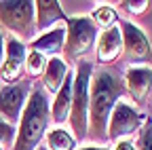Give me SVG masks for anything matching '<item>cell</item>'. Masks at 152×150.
Returning <instances> with one entry per match:
<instances>
[{
	"label": "cell",
	"instance_id": "1",
	"mask_svg": "<svg viewBox=\"0 0 152 150\" xmlns=\"http://www.w3.org/2000/svg\"><path fill=\"white\" fill-rule=\"evenodd\" d=\"M127 95L123 83V74L116 66L93 70L91 87H89V129L87 140L93 142H108L106 131L108 121L114 106Z\"/></svg>",
	"mask_w": 152,
	"mask_h": 150
},
{
	"label": "cell",
	"instance_id": "2",
	"mask_svg": "<svg viewBox=\"0 0 152 150\" xmlns=\"http://www.w3.org/2000/svg\"><path fill=\"white\" fill-rule=\"evenodd\" d=\"M51 129V102L40 85H34L17 123V133L11 150H36Z\"/></svg>",
	"mask_w": 152,
	"mask_h": 150
},
{
	"label": "cell",
	"instance_id": "3",
	"mask_svg": "<svg viewBox=\"0 0 152 150\" xmlns=\"http://www.w3.org/2000/svg\"><path fill=\"white\" fill-rule=\"evenodd\" d=\"M93 61L83 59L74 68V78H72V106H70V133L76 140V144L87 140V129H89V87L93 76Z\"/></svg>",
	"mask_w": 152,
	"mask_h": 150
},
{
	"label": "cell",
	"instance_id": "4",
	"mask_svg": "<svg viewBox=\"0 0 152 150\" xmlns=\"http://www.w3.org/2000/svg\"><path fill=\"white\" fill-rule=\"evenodd\" d=\"M99 30L93 26L89 17H68L66 19V42H64V61L70 64H78L85 59V55L95 47L97 42Z\"/></svg>",
	"mask_w": 152,
	"mask_h": 150
},
{
	"label": "cell",
	"instance_id": "5",
	"mask_svg": "<svg viewBox=\"0 0 152 150\" xmlns=\"http://www.w3.org/2000/svg\"><path fill=\"white\" fill-rule=\"evenodd\" d=\"M0 26L7 28L17 40L30 42L36 38V13L32 0H2Z\"/></svg>",
	"mask_w": 152,
	"mask_h": 150
},
{
	"label": "cell",
	"instance_id": "6",
	"mask_svg": "<svg viewBox=\"0 0 152 150\" xmlns=\"http://www.w3.org/2000/svg\"><path fill=\"white\" fill-rule=\"evenodd\" d=\"M118 30L123 38V55L121 61L127 68L133 66H148L152 61V45L144 30H140L129 19H118Z\"/></svg>",
	"mask_w": 152,
	"mask_h": 150
},
{
	"label": "cell",
	"instance_id": "7",
	"mask_svg": "<svg viewBox=\"0 0 152 150\" xmlns=\"http://www.w3.org/2000/svg\"><path fill=\"white\" fill-rule=\"evenodd\" d=\"M148 121V114L142 112L140 108H135L129 102H118L114 106L110 121H108V131L106 138L108 142H125L131 135H137V131L144 127V123Z\"/></svg>",
	"mask_w": 152,
	"mask_h": 150
},
{
	"label": "cell",
	"instance_id": "8",
	"mask_svg": "<svg viewBox=\"0 0 152 150\" xmlns=\"http://www.w3.org/2000/svg\"><path fill=\"white\" fill-rule=\"evenodd\" d=\"M32 87H34V80L30 78H23L15 85L0 87V119L15 127L21 119V112L26 108Z\"/></svg>",
	"mask_w": 152,
	"mask_h": 150
},
{
	"label": "cell",
	"instance_id": "9",
	"mask_svg": "<svg viewBox=\"0 0 152 150\" xmlns=\"http://www.w3.org/2000/svg\"><path fill=\"white\" fill-rule=\"evenodd\" d=\"M26 53H28L26 42L17 40L15 36L4 38V57H2V66H0V83L15 85L19 80H23V76H26Z\"/></svg>",
	"mask_w": 152,
	"mask_h": 150
},
{
	"label": "cell",
	"instance_id": "10",
	"mask_svg": "<svg viewBox=\"0 0 152 150\" xmlns=\"http://www.w3.org/2000/svg\"><path fill=\"white\" fill-rule=\"evenodd\" d=\"M123 83L127 89V95L135 108L146 106L152 93V68L150 66H133L127 68L123 74Z\"/></svg>",
	"mask_w": 152,
	"mask_h": 150
},
{
	"label": "cell",
	"instance_id": "11",
	"mask_svg": "<svg viewBox=\"0 0 152 150\" xmlns=\"http://www.w3.org/2000/svg\"><path fill=\"white\" fill-rule=\"evenodd\" d=\"M121 55H123V38L116 23L114 28L99 32L97 42H95V61L102 68H112L116 61H121Z\"/></svg>",
	"mask_w": 152,
	"mask_h": 150
},
{
	"label": "cell",
	"instance_id": "12",
	"mask_svg": "<svg viewBox=\"0 0 152 150\" xmlns=\"http://www.w3.org/2000/svg\"><path fill=\"white\" fill-rule=\"evenodd\" d=\"M64 42H66V23H59L42 34H36V38L28 42V49L45 55V57L47 55L57 57L64 49Z\"/></svg>",
	"mask_w": 152,
	"mask_h": 150
},
{
	"label": "cell",
	"instance_id": "13",
	"mask_svg": "<svg viewBox=\"0 0 152 150\" xmlns=\"http://www.w3.org/2000/svg\"><path fill=\"white\" fill-rule=\"evenodd\" d=\"M34 13H36V32H47L59 23H66V13L57 0H38L34 2Z\"/></svg>",
	"mask_w": 152,
	"mask_h": 150
},
{
	"label": "cell",
	"instance_id": "14",
	"mask_svg": "<svg viewBox=\"0 0 152 150\" xmlns=\"http://www.w3.org/2000/svg\"><path fill=\"white\" fill-rule=\"evenodd\" d=\"M68 74H70V66L61 57H49L47 68H45L42 76H40V87L45 89L47 95H55V93L61 89Z\"/></svg>",
	"mask_w": 152,
	"mask_h": 150
},
{
	"label": "cell",
	"instance_id": "15",
	"mask_svg": "<svg viewBox=\"0 0 152 150\" xmlns=\"http://www.w3.org/2000/svg\"><path fill=\"white\" fill-rule=\"evenodd\" d=\"M72 78H74V70H70V74L66 76L61 89L53 95V102H51V123H57V127H61V123H68V116H70Z\"/></svg>",
	"mask_w": 152,
	"mask_h": 150
},
{
	"label": "cell",
	"instance_id": "16",
	"mask_svg": "<svg viewBox=\"0 0 152 150\" xmlns=\"http://www.w3.org/2000/svg\"><path fill=\"white\" fill-rule=\"evenodd\" d=\"M47 150H76V140L72 138V133L64 127H53L47 131V135L42 140Z\"/></svg>",
	"mask_w": 152,
	"mask_h": 150
},
{
	"label": "cell",
	"instance_id": "17",
	"mask_svg": "<svg viewBox=\"0 0 152 150\" xmlns=\"http://www.w3.org/2000/svg\"><path fill=\"white\" fill-rule=\"evenodd\" d=\"M89 19L93 21L95 28H102V30H108V28H114L118 23V13L116 9H112L108 4H99L97 9H93L91 15H89Z\"/></svg>",
	"mask_w": 152,
	"mask_h": 150
},
{
	"label": "cell",
	"instance_id": "18",
	"mask_svg": "<svg viewBox=\"0 0 152 150\" xmlns=\"http://www.w3.org/2000/svg\"><path fill=\"white\" fill-rule=\"evenodd\" d=\"M45 68H47V57H45V55L28 49V53H26V74H28V78L30 80L40 78Z\"/></svg>",
	"mask_w": 152,
	"mask_h": 150
},
{
	"label": "cell",
	"instance_id": "19",
	"mask_svg": "<svg viewBox=\"0 0 152 150\" xmlns=\"http://www.w3.org/2000/svg\"><path fill=\"white\" fill-rule=\"evenodd\" d=\"M150 4H152V2H146V0H123V2H121V9H123L127 15L140 17V15H144V13L150 11Z\"/></svg>",
	"mask_w": 152,
	"mask_h": 150
},
{
	"label": "cell",
	"instance_id": "20",
	"mask_svg": "<svg viewBox=\"0 0 152 150\" xmlns=\"http://www.w3.org/2000/svg\"><path fill=\"white\" fill-rule=\"evenodd\" d=\"M135 150H152V125H150V119H148V121L144 123V127L137 131Z\"/></svg>",
	"mask_w": 152,
	"mask_h": 150
},
{
	"label": "cell",
	"instance_id": "21",
	"mask_svg": "<svg viewBox=\"0 0 152 150\" xmlns=\"http://www.w3.org/2000/svg\"><path fill=\"white\" fill-rule=\"evenodd\" d=\"M15 133H17V127H13L7 121L0 119V146H2V148H11L13 142H15Z\"/></svg>",
	"mask_w": 152,
	"mask_h": 150
},
{
	"label": "cell",
	"instance_id": "22",
	"mask_svg": "<svg viewBox=\"0 0 152 150\" xmlns=\"http://www.w3.org/2000/svg\"><path fill=\"white\" fill-rule=\"evenodd\" d=\"M114 150H135V144L129 142V140H125V142H118L116 146H114Z\"/></svg>",
	"mask_w": 152,
	"mask_h": 150
},
{
	"label": "cell",
	"instance_id": "23",
	"mask_svg": "<svg viewBox=\"0 0 152 150\" xmlns=\"http://www.w3.org/2000/svg\"><path fill=\"white\" fill-rule=\"evenodd\" d=\"M2 57H4V34L0 30V66H2Z\"/></svg>",
	"mask_w": 152,
	"mask_h": 150
},
{
	"label": "cell",
	"instance_id": "24",
	"mask_svg": "<svg viewBox=\"0 0 152 150\" xmlns=\"http://www.w3.org/2000/svg\"><path fill=\"white\" fill-rule=\"evenodd\" d=\"M76 150H110V148H104V146H85V148H76Z\"/></svg>",
	"mask_w": 152,
	"mask_h": 150
},
{
	"label": "cell",
	"instance_id": "25",
	"mask_svg": "<svg viewBox=\"0 0 152 150\" xmlns=\"http://www.w3.org/2000/svg\"><path fill=\"white\" fill-rule=\"evenodd\" d=\"M36 150H47V148H45V146H42V144H40V146H38V148H36Z\"/></svg>",
	"mask_w": 152,
	"mask_h": 150
},
{
	"label": "cell",
	"instance_id": "26",
	"mask_svg": "<svg viewBox=\"0 0 152 150\" xmlns=\"http://www.w3.org/2000/svg\"><path fill=\"white\" fill-rule=\"evenodd\" d=\"M148 119H150V125H152V110H150V116H148Z\"/></svg>",
	"mask_w": 152,
	"mask_h": 150
},
{
	"label": "cell",
	"instance_id": "27",
	"mask_svg": "<svg viewBox=\"0 0 152 150\" xmlns=\"http://www.w3.org/2000/svg\"><path fill=\"white\" fill-rule=\"evenodd\" d=\"M0 150H4V148H2V146H0Z\"/></svg>",
	"mask_w": 152,
	"mask_h": 150
}]
</instances>
